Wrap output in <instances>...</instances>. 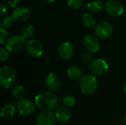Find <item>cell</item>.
Returning <instances> with one entry per match:
<instances>
[{
	"label": "cell",
	"mask_w": 126,
	"mask_h": 125,
	"mask_svg": "<svg viewBox=\"0 0 126 125\" xmlns=\"http://www.w3.org/2000/svg\"><path fill=\"white\" fill-rule=\"evenodd\" d=\"M58 99L53 91H44L38 94L35 98L37 107L44 111H52L58 106Z\"/></svg>",
	"instance_id": "6da1fadb"
},
{
	"label": "cell",
	"mask_w": 126,
	"mask_h": 125,
	"mask_svg": "<svg viewBox=\"0 0 126 125\" xmlns=\"http://www.w3.org/2000/svg\"><path fill=\"white\" fill-rule=\"evenodd\" d=\"M98 88V80L93 74H86L80 80V88L85 95L94 94Z\"/></svg>",
	"instance_id": "7a4b0ae2"
},
{
	"label": "cell",
	"mask_w": 126,
	"mask_h": 125,
	"mask_svg": "<svg viewBox=\"0 0 126 125\" xmlns=\"http://www.w3.org/2000/svg\"><path fill=\"white\" fill-rule=\"evenodd\" d=\"M16 75L14 70L10 66H4L0 69V86L2 88H9L15 83Z\"/></svg>",
	"instance_id": "3957f363"
},
{
	"label": "cell",
	"mask_w": 126,
	"mask_h": 125,
	"mask_svg": "<svg viewBox=\"0 0 126 125\" xmlns=\"http://www.w3.org/2000/svg\"><path fill=\"white\" fill-rule=\"evenodd\" d=\"M26 44V38L23 35H15L7 40L5 43V48L10 52H17L21 51Z\"/></svg>",
	"instance_id": "277c9868"
},
{
	"label": "cell",
	"mask_w": 126,
	"mask_h": 125,
	"mask_svg": "<svg viewBox=\"0 0 126 125\" xmlns=\"http://www.w3.org/2000/svg\"><path fill=\"white\" fill-rule=\"evenodd\" d=\"M89 69L93 75L102 76L108 71L109 65L105 60L98 58L93 60L89 64Z\"/></svg>",
	"instance_id": "5b68a950"
},
{
	"label": "cell",
	"mask_w": 126,
	"mask_h": 125,
	"mask_svg": "<svg viewBox=\"0 0 126 125\" xmlns=\"http://www.w3.org/2000/svg\"><path fill=\"white\" fill-rule=\"evenodd\" d=\"M104 9L107 14L113 17L120 16L124 12L123 4L117 0H107L104 4Z\"/></svg>",
	"instance_id": "8992f818"
},
{
	"label": "cell",
	"mask_w": 126,
	"mask_h": 125,
	"mask_svg": "<svg viewBox=\"0 0 126 125\" xmlns=\"http://www.w3.org/2000/svg\"><path fill=\"white\" fill-rule=\"evenodd\" d=\"M26 49L27 53L33 57H39L44 52V46L41 42L37 39H31L27 42Z\"/></svg>",
	"instance_id": "52a82bcc"
},
{
	"label": "cell",
	"mask_w": 126,
	"mask_h": 125,
	"mask_svg": "<svg viewBox=\"0 0 126 125\" xmlns=\"http://www.w3.org/2000/svg\"><path fill=\"white\" fill-rule=\"evenodd\" d=\"M16 109L22 116H30L32 114L35 109V104L28 99H21L16 103Z\"/></svg>",
	"instance_id": "ba28073f"
},
{
	"label": "cell",
	"mask_w": 126,
	"mask_h": 125,
	"mask_svg": "<svg viewBox=\"0 0 126 125\" xmlns=\"http://www.w3.org/2000/svg\"><path fill=\"white\" fill-rule=\"evenodd\" d=\"M94 32L98 38L106 39L111 35L113 32V27L110 23L107 21H101L96 25Z\"/></svg>",
	"instance_id": "9c48e42d"
},
{
	"label": "cell",
	"mask_w": 126,
	"mask_h": 125,
	"mask_svg": "<svg viewBox=\"0 0 126 125\" xmlns=\"http://www.w3.org/2000/svg\"><path fill=\"white\" fill-rule=\"evenodd\" d=\"M83 45L85 48L92 53L99 51L100 47V43L97 36L94 35H87L83 38Z\"/></svg>",
	"instance_id": "30bf717a"
},
{
	"label": "cell",
	"mask_w": 126,
	"mask_h": 125,
	"mask_svg": "<svg viewBox=\"0 0 126 125\" xmlns=\"http://www.w3.org/2000/svg\"><path fill=\"white\" fill-rule=\"evenodd\" d=\"M44 83L47 88L51 91H56L61 86V78L55 73H49L45 77Z\"/></svg>",
	"instance_id": "8fae6325"
},
{
	"label": "cell",
	"mask_w": 126,
	"mask_h": 125,
	"mask_svg": "<svg viewBox=\"0 0 126 125\" xmlns=\"http://www.w3.org/2000/svg\"><path fill=\"white\" fill-rule=\"evenodd\" d=\"M55 118V115L50 111H43L37 115L35 124L36 125H53Z\"/></svg>",
	"instance_id": "7c38bea8"
},
{
	"label": "cell",
	"mask_w": 126,
	"mask_h": 125,
	"mask_svg": "<svg viewBox=\"0 0 126 125\" xmlns=\"http://www.w3.org/2000/svg\"><path fill=\"white\" fill-rule=\"evenodd\" d=\"M30 17V10L24 7H17L12 13V18L16 22H24Z\"/></svg>",
	"instance_id": "4fadbf2b"
},
{
	"label": "cell",
	"mask_w": 126,
	"mask_h": 125,
	"mask_svg": "<svg viewBox=\"0 0 126 125\" xmlns=\"http://www.w3.org/2000/svg\"><path fill=\"white\" fill-rule=\"evenodd\" d=\"M58 54L61 59L65 60H69L74 55L73 46L69 42L62 43L58 48Z\"/></svg>",
	"instance_id": "5bb4252c"
},
{
	"label": "cell",
	"mask_w": 126,
	"mask_h": 125,
	"mask_svg": "<svg viewBox=\"0 0 126 125\" xmlns=\"http://www.w3.org/2000/svg\"><path fill=\"white\" fill-rule=\"evenodd\" d=\"M72 113L71 111L66 106H61L58 108L55 111V119L61 122H66L71 118Z\"/></svg>",
	"instance_id": "9a60e30c"
},
{
	"label": "cell",
	"mask_w": 126,
	"mask_h": 125,
	"mask_svg": "<svg viewBox=\"0 0 126 125\" xmlns=\"http://www.w3.org/2000/svg\"><path fill=\"white\" fill-rule=\"evenodd\" d=\"M15 106L11 104H7L4 105L1 110V116L4 119H9L13 117L15 114Z\"/></svg>",
	"instance_id": "2e32d148"
},
{
	"label": "cell",
	"mask_w": 126,
	"mask_h": 125,
	"mask_svg": "<svg viewBox=\"0 0 126 125\" xmlns=\"http://www.w3.org/2000/svg\"><path fill=\"white\" fill-rule=\"evenodd\" d=\"M67 77L72 80H78L83 77L82 70L78 66H71L66 71Z\"/></svg>",
	"instance_id": "e0dca14e"
},
{
	"label": "cell",
	"mask_w": 126,
	"mask_h": 125,
	"mask_svg": "<svg viewBox=\"0 0 126 125\" xmlns=\"http://www.w3.org/2000/svg\"><path fill=\"white\" fill-rule=\"evenodd\" d=\"M104 8V5L100 1L94 0L87 4V9L92 13H98Z\"/></svg>",
	"instance_id": "ac0fdd59"
},
{
	"label": "cell",
	"mask_w": 126,
	"mask_h": 125,
	"mask_svg": "<svg viewBox=\"0 0 126 125\" xmlns=\"http://www.w3.org/2000/svg\"><path fill=\"white\" fill-rule=\"evenodd\" d=\"M81 21L82 24H83L84 27L87 28H92L94 24H95V18L93 16L92 14L86 13H84L81 18Z\"/></svg>",
	"instance_id": "d6986e66"
},
{
	"label": "cell",
	"mask_w": 126,
	"mask_h": 125,
	"mask_svg": "<svg viewBox=\"0 0 126 125\" xmlns=\"http://www.w3.org/2000/svg\"><path fill=\"white\" fill-rule=\"evenodd\" d=\"M24 94H25V90L24 86H22L21 85H16L12 90V96L13 97L14 99L17 100H20L23 99Z\"/></svg>",
	"instance_id": "ffe728a7"
},
{
	"label": "cell",
	"mask_w": 126,
	"mask_h": 125,
	"mask_svg": "<svg viewBox=\"0 0 126 125\" xmlns=\"http://www.w3.org/2000/svg\"><path fill=\"white\" fill-rule=\"evenodd\" d=\"M35 34V28L32 25L27 24L24 26L21 29V35H23L26 39L32 38Z\"/></svg>",
	"instance_id": "44dd1931"
},
{
	"label": "cell",
	"mask_w": 126,
	"mask_h": 125,
	"mask_svg": "<svg viewBox=\"0 0 126 125\" xmlns=\"http://www.w3.org/2000/svg\"><path fill=\"white\" fill-rule=\"evenodd\" d=\"M13 18L10 16H5L3 18H1L0 22V28L2 29H7L10 28L13 25Z\"/></svg>",
	"instance_id": "7402d4cb"
},
{
	"label": "cell",
	"mask_w": 126,
	"mask_h": 125,
	"mask_svg": "<svg viewBox=\"0 0 126 125\" xmlns=\"http://www.w3.org/2000/svg\"><path fill=\"white\" fill-rule=\"evenodd\" d=\"M63 103L65 105V106L72 108L76 104V100L72 96H66L63 99Z\"/></svg>",
	"instance_id": "603a6c76"
},
{
	"label": "cell",
	"mask_w": 126,
	"mask_h": 125,
	"mask_svg": "<svg viewBox=\"0 0 126 125\" xmlns=\"http://www.w3.org/2000/svg\"><path fill=\"white\" fill-rule=\"evenodd\" d=\"M83 4V0H68L67 4L68 6L74 10L79 9Z\"/></svg>",
	"instance_id": "cb8c5ba5"
},
{
	"label": "cell",
	"mask_w": 126,
	"mask_h": 125,
	"mask_svg": "<svg viewBox=\"0 0 126 125\" xmlns=\"http://www.w3.org/2000/svg\"><path fill=\"white\" fill-rule=\"evenodd\" d=\"M81 58H82V60L86 63H90L93 60V56L92 55V52L88 50L82 53Z\"/></svg>",
	"instance_id": "d4e9b609"
},
{
	"label": "cell",
	"mask_w": 126,
	"mask_h": 125,
	"mask_svg": "<svg viewBox=\"0 0 126 125\" xmlns=\"http://www.w3.org/2000/svg\"><path fill=\"white\" fill-rule=\"evenodd\" d=\"M7 40V32L5 29L0 28V44L2 45L6 43Z\"/></svg>",
	"instance_id": "484cf974"
},
{
	"label": "cell",
	"mask_w": 126,
	"mask_h": 125,
	"mask_svg": "<svg viewBox=\"0 0 126 125\" xmlns=\"http://www.w3.org/2000/svg\"><path fill=\"white\" fill-rule=\"evenodd\" d=\"M7 51L8 50L7 49H4L3 47L0 48V60L1 62H4V61L7 60L8 57H9Z\"/></svg>",
	"instance_id": "4316f807"
},
{
	"label": "cell",
	"mask_w": 126,
	"mask_h": 125,
	"mask_svg": "<svg viewBox=\"0 0 126 125\" xmlns=\"http://www.w3.org/2000/svg\"><path fill=\"white\" fill-rule=\"evenodd\" d=\"M7 5L11 8H16L19 4V0H7Z\"/></svg>",
	"instance_id": "83f0119b"
},
{
	"label": "cell",
	"mask_w": 126,
	"mask_h": 125,
	"mask_svg": "<svg viewBox=\"0 0 126 125\" xmlns=\"http://www.w3.org/2000/svg\"><path fill=\"white\" fill-rule=\"evenodd\" d=\"M0 6H1V12H0V15L2 16L6 12H7V7L5 4H4L3 3H1L0 4Z\"/></svg>",
	"instance_id": "f1b7e54d"
},
{
	"label": "cell",
	"mask_w": 126,
	"mask_h": 125,
	"mask_svg": "<svg viewBox=\"0 0 126 125\" xmlns=\"http://www.w3.org/2000/svg\"><path fill=\"white\" fill-rule=\"evenodd\" d=\"M43 1H44L45 2H47V3H52V2H53L55 0H43Z\"/></svg>",
	"instance_id": "f546056e"
},
{
	"label": "cell",
	"mask_w": 126,
	"mask_h": 125,
	"mask_svg": "<svg viewBox=\"0 0 126 125\" xmlns=\"http://www.w3.org/2000/svg\"><path fill=\"white\" fill-rule=\"evenodd\" d=\"M124 91H125V93L126 94V84H125V85H124Z\"/></svg>",
	"instance_id": "4dcf8cb0"
},
{
	"label": "cell",
	"mask_w": 126,
	"mask_h": 125,
	"mask_svg": "<svg viewBox=\"0 0 126 125\" xmlns=\"http://www.w3.org/2000/svg\"><path fill=\"white\" fill-rule=\"evenodd\" d=\"M124 122H125V124L126 125V116H124Z\"/></svg>",
	"instance_id": "1f68e13d"
}]
</instances>
